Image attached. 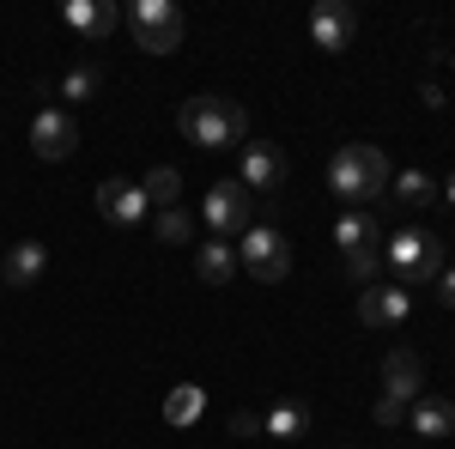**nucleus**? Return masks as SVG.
I'll return each instance as SVG.
<instances>
[{"mask_svg": "<svg viewBox=\"0 0 455 449\" xmlns=\"http://www.w3.org/2000/svg\"><path fill=\"white\" fill-rule=\"evenodd\" d=\"M176 128H182V140H195L201 152H243V140H249V109L237 104V98L201 92V98H182V109H176Z\"/></svg>", "mask_w": 455, "mask_h": 449, "instance_id": "1", "label": "nucleus"}, {"mask_svg": "<svg viewBox=\"0 0 455 449\" xmlns=\"http://www.w3.org/2000/svg\"><path fill=\"white\" fill-rule=\"evenodd\" d=\"M383 261L395 268V285L413 292V285H437V274L450 268V249H443L437 231L407 225V231H388V237H383Z\"/></svg>", "mask_w": 455, "mask_h": 449, "instance_id": "2", "label": "nucleus"}, {"mask_svg": "<svg viewBox=\"0 0 455 449\" xmlns=\"http://www.w3.org/2000/svg\"><path fill=\"white\" fill-rule=\"evenodd\" d=\"M328 188L352 201V207H371L377 195H388V158L377 146H364V140H352L334 152V164H328Z\"/></svg>", "mask_w": 455, "mask_h": 449, "instance_id": "3", "label": "nucleus"}, {"mask_svg": "<svg viewBox=\"0 0 455 449\" xmlns=\"http://www.w3.org/2000/svg\"><path fill=\"white\" fill-rule=\"evenodd\" d=\"M122 25L134 31V43H140L146 55H176L182 36H188V19H182V6H171V0H134L122 12Z\"/></svg>", "mask_w": 455, "mask_h": 449, "instance_id": "4", "label": "nucleus"}, {"mask_svg": "<svg viewBox=\"0 0 455 449\" xmlns=\"http://www.w3.org/2000/svg\"><path fill=\"white\" fill-rule=\"evenodd\" d=\"M237 268L255 274L261 285H280L291 274V243H285L280 225H267V219H255L243 237H237Z\"/></svg>", "mask_w": 455, "mask_h": 449, "instance_id": "5", "label": "nucleus"}, {"mask_svg": "<svg viewBox=\"0 0 455 449\" xmlns=\"http://www.w3.org/2000/svg\"><path fill=\"white\" fill-rule=\"evenodd\" d=\"M201 219H207V231L219 243H237L255 225V195H249L237 176H225V182H212L207 188V207H201Z\"/></svg>", "mask_w": 455, "mask_h": 449, "instance_id": "6", "label": "nucleus"}, {"mask_svg": "<svg viewBox=\"0 0 455 449\" xmlns=\"http://www.w3.org/2000/svg\"><path fill=\"white\" fill-rule=\"evenodd\" d=\"M92 201H98V212H104L116 231H134V225H146V188L140 182H122V176H104L98 188H92Z\"/></svg>", "mask_w": 455, "mask_h": 449, "instance_id": "7", "label": "nucleus"}, {"mask_svg": "<svg viewBox=\"0 0 455 449\" xmlns=\"http://www.w3.org/2000/svg\"><path fill=\"white\" fill-rule=\"evenodd\" d=\"M352 36H358V12H352L347 0H315L310 6V43L315 49L340 55V49H352Z\"/></svg>", "mask_w": 455, "mask_h": 449, "instance_id": "8", "label": "nucleus"}, {"mask_svg": "<svg viewBox=\"0 0 455 449\" xmlns=\"http://www.w3.org/2000/svg\"><path fill=\"white\" fill-rule=\"evenodd\" d=\"M243 182L249 195H280L285 188V152L274 146V140H249L243 146Z\"/></svg>", "mask_w": 455, "mask_h": 449, "instance_id": "9", "label": "nucleus"}, {"mask_svg": "<svg viewBox=\"0 0 455 449\" xmlns=\"http://www.w3.org/2000/svg\"><path fill=\"white\" fill-rule=\"evenodd\" d=\"M73 146H79V128H73L68 109H36V122H31V152L36 158L61 164V158H73Z\"/></svg>", "mask_w": 455, "mask_h": 449, "instance_id": "10", "label": "nucleus"}, {"mask_svg": "<svg viewBox=\"0 0 455 449\" xmlns=\"http://www.w3.org/2000/svg\"><path fill=\"white\" fill-rule=\"evenodd\" d=\"M407 310H413V292H401V285H364L358 292V322L364 328H401L407 322Z\"/></svg>", "mask_w": 455, "mask_h": 449, "instance_id": "11", "label": "nucleus"}, {"mask_svg": "<svg viewBox=\"0 0 455 449\" xmlns=\"http://www.w3.org/2000/svg\"><path fill=\"white\" fill-rule=\"evenodd\" d=\"M383 395L401 401V407H413V401L425 395V365H419L413 346H395V352L383 358Z\"/></svg>", "mask_w": 455, "mask_h": 449, "instance_id": "12", "label": "nucleus"}, {"mask_svg": "<svg viewBox=\"0 0 455 449\" xmlns=\"http://www.w3.org/2000/svg\"><path fill=\"white\" fill-rule=\"evenodd\" d=\"M383 237H388V231H383V219H377L371 207H352V212L334 219V243H340V255H377Z\"/></svg>", "mask_w": 455, "mask_h": 449, "instance_id": "13", "label": "nucleus"}, {"mask_svg": "<svg viewBox=\"0 0 455 449\" xmlns=\"http://www.w3.org/2000/svg\"><path fill=\"white\" fill-rule=\"evenodd\" d=\"M43 274H49V243L25 237V243H12V249L0 255V279H6L12 292H25V285H36Z\"/></svg>", "mask_w": 455, "mask_h": 449, "instance_id": "14", "label": "nucleus"}, {"mask_svg": "<svg viewBox=\"0 0 455 449\" xmlns=\"http://www.w3.org/2000/svg\"><path fill=\"white\" fill-rule=\"evenodd\" d=\"M407 425H413V437H425V444H443V437H455V401L425 389L419 401L407 407Z\"/></svg>", "mask_w": 455, "mask_h": 449, "instance_id": "15", "label": "nucleus"}, {"mask_svg": "<svg viewBox=\"0 0 455 449\" xmlns=\"http://www.w3.org/2000/svg\"><path fill=\"white\" fill-rule=\"evenodd\" d=\"M61 19H68L85 43H104V36L122 25V6H109V0H68V12H61Z\"/></svg>", "mask_w": 455, "mask_h": 449, "instance_id": "16", "label": "nucleus"}, {"mask_svg": "<svg viewBox=\"0 0 455 449\" xmlns=\"http://www.w3.org/2000/svg\"><path fill=\"white\" fill-rule=\"evenodd\" d=\"M201 413H207V389L201 382H176L171 395H164V425H176V431L201 425Z\"/></svg>", "mask_w": 455, "mask_h": 449, "instance_id": "17", "label": "nucleus"}, {"mask_svg": "<svg viewBox=\"0 0 455 449\" xmlns=\"http://www.w3.org/2000/svg\"><path fill=\"white\" fill-rule=\"evenodd\" d=\"M195 274L207 279V285H231V279H237V243H201V249H195Z\"/></svg>", "mask_w": 455, "mask_h": 449, "instance_id": "18", "label": "nucleus"}, {"mask_svg": "<svg viewBox=\"0 0 455 449\" xmlns=\"http://www.w3.org/2000/svg\"><path fill=\"white\" fill-rule=\"evenodd\" d=\"M261 431H267V437H280V444H291V437H304V431H310V407H298V401H274V407L261 413Z\"/></svg>", "mask_w": 455, "mask_h": 449, "instance_id": "19", "label": "nucleus"}, {"mask_svg": "<svg viewBox=\"0 0 455 449\" xmlns=\"http://www.w3.org/2000/svg\"><path fill=\"white\" fill-rule=\"evenodd\" d=\"M98 85H104V73L92 68V61H73V68L61 73V98H68V104H92Z\"/></svg>", "mask_w": 455, "mask_h": 449, "instance_id": "20", "label": "nucleus"}, {"mask_svg": "<svg viewBox=\"0 0 455 449\" xmlns=\"http://www.w3.org/2000/svg\"><path fill=\"white\" fill-rule=\"evenodd\" d=\"M140 188H146V201L164 212V207H176V195H182V171H176V164H158V171H146Z\"/></svg>", "mask_w": 455, "mask_h": 449, "instance_id": "21", "label": "nucleus"}, {"mask_svg": "<svg viewBox=\"0 0 455 449\" xmlns=\"http://www.w3.org/2000/svg\"><path fill=\"white\" fill-rule=\"evenodd\" d=\"M395 201H401V207H431V201H437V182L425 171H401L395 176Z\"/></svg>", "mask_w": 455, "mask_h": 449, "instance_id": "22", "label": "nucleus"}, {"mask_svg": "<svg viewBox=\"0 0 455 449\" xmlns=\"http://www.w3.org/2000/svg\"><path fill=\"white\" fill-rule=\"evenodd\" d=\"M152 237L171 243V249H182V243H195V219H188L182 207H164V212H158V225H152Z\"/></svg>", "mask_w": 455, "mask_h": 449, "instance_id": "23", "label": "nucleus"}, {"mask_svg": "<svg viewBox=\"0 0 455 449\" xmlns=\"http://www.w3.org/2000/svg\"><path fill=\"white\" fill-rule=\"evenodd\" d=\"M371 419H377L383 431H395V425L407 419V407H401V401H388V395H377V407H371Z\"/></svg>", "mask_w": 455, "mask_h": 449, "instance_id": "24", "label": "nucleus"}, {"mask_svg": "<svg viewBox=\"0 0 455 449\" xmlns=\"http://www.w3.org/2000/svg\"><path fill=\"white\" fill-rule=\"evenodd\" d=\"M225 431H231V437H255V431H261V413H249V407H243V413L225 419Z\"/></svg>", "mask_w": 455, "mask_h": 449, "instance_id": "25", "label": "nucleus"}, {"mask_svg": "<svg viewBox=\"0 0 455 449\" xmlns=\"http://www.w3.org/2000/svg\"><path fill=\"white\" fill-rule=\"evenodd\" d=\"M437 304H450V310H455V268L437 274Z\"/></svg>", "mask_w": 455, "mask_h": 449, "instance_id": "26", "label": "nucleus"}, {"mask_svg": "<svg viewBox=\"0 0 455 449\" xmlns=\"http://www.w3.org/2000/svg\"><path fill=\"white\" fill-rule=\"evenodd\" d=\"M443 195H450V207H455V176H450V182H443Z\"/></svg>", "mask_w": 455, "mask_h": 449, "instance_id": "27", "label": "nucleus"}, {"mask_svg": "<svg viewBox=\"0 0 455 449\" xmlns=\"http://www.w3.org/2000/svg\"><path fill=\"white\" fill-rule=\"evenodd\" d=\"M0 255H6V249H0Z\"/></svg>", "mask_w": 455, "mask_h": 449, "instance_id": "28", "label": "nucleus"}]
</instances>
